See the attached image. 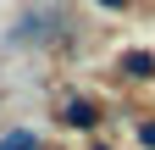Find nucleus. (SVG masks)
Wrapping results in <instances>:
<instances>
[{"label": "nucleus", "mask_w": 155, "mask_h": 150, "mask_svg": "<svg viewBox=\"0 0 155 150\" xmlns=\"http://www.w3.org/2000/svg\"><path fill=\"white\" fill-rule=\"evenodd\" d=\"M61 122H67V128H94V122H100V106L83 100V95H72V100L61 106Z\"/></svg>", "instance_id": "2"}, {"label": "nucleus", "mask_w": 155, "mask_h": 150, "mask_svg": "<svg viewBox=\"0 0 155 150\" xmlns=\"http://www.w3.org/2000/svg\"><path fill=\"white\" fill-rule=\"evenodd\" d=\"M67 6L61 0H33V6L11 22V33H6V45L11 50H28V45H55V39H67Z\"/></svg>", "instance_id": "1"}, {"label": "nucleus", "mask_w": 155, "mask_h": 150, "mask_svg": "<svg viewBox=\"0 0 155 150\" xmlns=\"http://www.w3.org/2000/svg\"><path fill=\"white\" fill-rule=\"evenodd\" d=\"M116 72H122V78H139V84H144V78H155V56H150V50H127L122 61H116Z\"/></svg>", "instance_id": "3"}, {"label": "nucleus", "mask_w": 155, "mask_h": 150, "mask_svg": "<svg viewBox=\"0 0 155 150\" xmlns=\"http://www.w3.org/2000/svg\"><path fill=\"white\" fill-rule=\"evenodd\" d=\"M0 150H45V145H39L33 128H6L0 134Z\"/></svg>", "instance_id": "4"}, {"label": "nucleus", "mask_w": 155, "mask_h": 150, "mask_svg": "<svg viewBox=\"0 0 155 150\" xmlns=\"http://www.w3.org/2000/svg\"><path fill=\"white\" fill-rule=\"evenodd\" d=\"M94 150H111V145H94Z\"/></svg>", "instance_id": "7"}, {"label": "nucleus", "mask_w": 155, "mask_h": 150, "mask_svg": "<svg viewBox=\"0 0 155 150\" xmlns=\"http://www.w3.org/2000/svg\"><path fill=\"white\" fill-rule=\"evenodd\" d=\"M139 145H144V150H155V122H139Z\"/></svg>", "instance_id": "5"}, {"label": "nucleus", "mask_w": 155, "mask_h": 150, "mask_svg": "<svg viewBox=\"0 0 155 150\" xmlns=\"http://www.w3.org/2000/svg\"><path fill=\"white\" fill-rule=\"evenodd\" d=\"M100 6H105V11H122V6H127V0H100Z\"/></svg>", "instance_id": "6"}]
</instances>
